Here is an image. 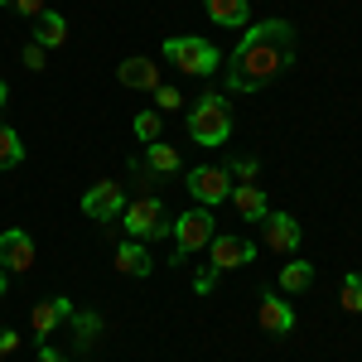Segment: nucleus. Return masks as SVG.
Masks as SVG:
<instances>
[{
	"mask_svg": "<svg viewBox=\"0 0 362 362\" xmlns=\"http://www.w3.org/2000/svg\"><path fill=\"white\" fill-rule=\"evenodd\" d=\"M256 319H261L266 334H290V329H295V309L285 305V300H276L271 290H266V300H261V309H256Z\"/></svg>",
	"mask_w": 362,
	"mask_h": 362,
	"instance_id": "12",
	"label": "nucleus"
},
{
	"mask_svg": "<svg viewBox=\"0 0 362 362\" xmlns=\"http://www.w3.org/2000/svg\"><path fill=\"white\" fill-rule=\"evenodd\" d=\"M25 160V145H20V136L10 131V126H0V169H15Z\"/></svg>",
	"mask_w": 362,
	"mask_h": 362,
	"instance_id": "21",
	"label": "nucleus"
},
{
	"mask_svg": "<svg viewBox=\"0 0 362 362\" xmlns=\"http://www.w3.org/2000/svg\"><path fill=\"white\" fill-rule=\"evenodd\" d=\"M34 266V237L25 227H5L0 232V271L5 276H25Z\"/></svg>",
	"mask_w": 362,
	"mask_h": 362,
	"instance_id": "8",
	"label": "nucleus"
},
{
	"mask_svg": "<svg viewBox=\"0 0 362 362\" xmlns=\"http://www.w3.org/2000/svg\"><path fill=\"white\" fill-rule=\"evenodd\" d=\"M213 285H218V271H213V266H203V271L194 276V290H198V295H213Z\"/></svg>",
	"mask_w": 362,
	"mask_h": 362,
	"instance_id": "26",
	"label": "nucleus"
},
{
	"mask_svg": "<svg viewBox=\"0 0 362 362\" xmlns=\"http://www.w3.org/2000/svg\"><path fill=\"white\" fill-rule=\"evenodd\" d=\"M184 189L194 194L198 208H213V203H223V198H232V174L218 165H198L184 174Z\"/></svg>",
	"mask_w": 362,
	"mask_h": 362,
	"instance_id": "6",
	"label": "nucleus"
},
{
	"mask_svg": "<svg viewBox=\"0 0 362 362\" xmlns=\"http://www.w3.org/2000/svg\"><path fill=\"white\" fill-rule=\"evenodd\" d=\"M174 266H184L194 251H203L213 237H218V227H213V213L208 208H189L184 218H174Z\"/></svg>",
	"mask_w": 362,
	"mask_h": 362,
	"instance_id": "4",
	"label": "nucleus"
},
{
	"mask_svg": "<svg viewBox=\"0 0 362 362\" xmlns=\"http://www.w3.org/2000/svg\"><path fill=\"white\" fill-rule=\"evenodd\" d=\"M261 237H266L271 251H285V256L300 251V223H295L290 213H266V218H261Z\"/></svg>",
	"mask_w": 362,
	"mask_h": 362,
	"instance_id": "9",
	"label": "nucleus"
},
{
	"mask_svg": "<svg viewBox=\"0 0 362 362\" xmlns=\"http://www.w3.org/2000/svg\"><path fill=\"white\" fill-rule=\"evenodd\" d=\"M208 5V20L213 25H223V29H247V0H203Z\"/></svg>",
	"mask_w": 362,
	"mask_h": 362,
	"instance_id": "16",
	"label": "nucleus"
},
{
	"mask_svg": "<svg viewBox=\"0 0 362 362\" xmlns=\"http://www.w3.org/2000/svg\"><path fill=\"white\" fill-rule=\"evenodd\" d=\"M20 348V334H0V358H10Z\"/></svg>",
	"mask_w": 362,
	"mask_h": 362,
	"instance_id": "29",
	"label": "nucleus"
},
{
	"mask_svg": "<svg viewBox=\"0 0 362 362\" xmlns=\"http://www.w3.org/2000/svg\"><path fill=\"white\" fill-rule=\"evenodd\" d=\"M256 160H251V155H237V160H232V169H227V174H237V179H242V184H251V179H256Z\"/></svg>",
	"mask_w": 362,
	"mask_h": 362,
	"instance_id": "24",
	"label": "nucleus"
},
{
	"mask_svg": "<svg viewBox=\"0 0 362 362\" xmlns=\"http://www.w3.org/2000/svg\"><path fill=\"white\" fill-rule=\"evenodd\" d=\"M165 58L179 73H189V78H208V73L223 68V54L208 39H165Z\"/></svg>",
	"mask_w": 362,
	"mask_h": 362,
	"instance_id": "5",
	"label": "nucleus"
},
{
	"mask_svg": "<svg viewBox=\"0 0 362 362\" xmlns=\"http://www.w3.org/2000/svg\"><path fill=\"white\" fill-rule=\"evenodd\" d=\"M116 271L121 276H150L155 271V256L140 247V242H121L116 247Z\"/></svg>",
	"mask_w": 362,
	"mask_h": 362,
	"instance_id": "14",
	"label": "nucleus"
},
{
	"mask_svg": "<svg viewBox=\"0 0 362 362\" xmlns=\"http://www.w3.org/2000/svg\"><path fill=\"white\" fill-rule=\"evenodd\" d=\"M121 208H126V189H121L116 179H102V184H92L83 194V213L97 218V223H116Z\"/></svg>",
	"mask_w": 362,
	"mask_h": 362,
	"instance_id": "7",
	"label": "nucleus"
},
{
	"mask_svg": "<svg viewBox=\"0 0 362 362\" xmlns=\"http://www.w3.org/2000/svg\"><path fill=\"white\" fill-rule=\"evenodd\" d=\"M343 309L348 314H362V271H353V276L343 280Z\"/></svg>",
	"mask_w": 362,
	"mask_h": 362,
	"instance_id": "22",
	"label": "nucleus"
},
{
	"mask_svg": "<svg viewBox=\"0 0 362 362\" xmlns=\"http://www.w3.org/2000/svg\"><path fill=\"white\" fill-rule=\"evenodd\" d=\"M0 5H15V0H0Z\"/></svg>",
	"mask_w": 362,
	"mask_h": 362,
	"instance_id": "33",
	"label": "nucleus"
},
{
	"mask_svg": "<svg viewBox=\"0 0 362 362\" xmlns=\"http://www.w3.org/2000/svg\"><path fill=\"white\" fill-rule=\"evenodd\" d=\"M5 102H10V87H5V83H0V107H5Z\"/></svg>",
	"mask_w": 362,
	"mask_h": 362,
	"instance_id": "31",
	"label": "nucleus"
},
{
	"mask_svg": "<svg viewBox=\"0 0 362 362\" xmlns=\"http://www.w3.org/2000/svg\"><path fill=\"white\" fill-rule=\"evenodd\" d=\"M121 227L131 232V242H160V237H169V213H165V203L155 194H145L136 198V203H126L121 208Z\"/></svg>",
	"mask_w": 362,
	"mask_h": 362,
	"instance_id": "3",
	"label": "nucleus"
},
{
	"mask_svg": "<svg viewBox=\"0 0 362 362\" xmlns=\"http://www.w3.org/2000/svg\"><path fill=\"white\" fill-rule=\"evenodd\" d=\"M63 39H68V20H63L58 10H44V15L34 20V44H39V49H58Z\"/></svg>",
	"mask_w": 362,
	"mask_h": 362,
	"instance_id": "17",
	"label": "nucleus"
},
{
	"mask_svg": "<svg viewBox=\"0 0 362 362\" xmlns=\"http://www.w3.org/2000/svg\"><path fill=\"white\" fill-rule=\"evenodd\" d=\"M155 102H160L165 112H174V107H184V97H179V87H155Z\"/></svg>",
	"mask_w": 362,
	"mask_h": 362,
	"instance_id": "25",
	"label": "nucleus"
},
{
	"mask_svg": "<svg viewBox=\"0 0 362 362\" xmlns=\"http://www.w3.org/2000/svg\"><path fill=\"white\" fill-rule=\"evenodd\" d=\"M68 329H73V343H78V348H92V343H97V334H102V314H78V309H73V319H68Z\"/></svg>",
	"mask_w": 362,
	"mask_h": 362,
	"instance_id": "19",
	"label": "nucleus"
},
{
	"mask_svg": "<svg viewBox=\"0 0 362 362\" xmlns=\"http://www.w3.org/2000/svg\"><path fill=\"white\" fill-rule=\"evenodd\" d=\"M34 362H63V353H58V348H39V358Z\"/></svg>",
	"mask_w": 362,
	"mask_h": 362,
	"instance_id": "30",
	"label": "nucleus"
},
{
	"mask_svg": "<svg viewBox=\"0 0 362 362\" xmlns=\"http://www.w3.org/2000/svg\"><path fill=\"white\" fill-rule=\"evenodd\" d=\"M68 319H73V300H63V295L39 300V305H34V314H29V324H34V334H39V338H49L58 324H68Z\"/></svg>",
	"mask_w": 362,
	"mask_h": 362,
	"instance_id": "11",
	"label": "nucleus"
},
{
	"mask_svg": "<svg viewBox=\"0 0 362 362\" xmlns=\"http://www.w3.org/2000/svg\"><path fill=\"white\" fill-rule=\"evenodd\" d=\"M25 68H29V73H39V68H44V49H39L34 39L25 44Z\"/></svg>",
	"mask_w": 362,
	"mask_h": 362,
	"instance_id": "27",
	"label": "nucleus"
},
{
	"mask_svg": "<svg viewBox=\"0 0 362 362\" xmlns=\"http://www.w3.org/2000/svg\"><path fill=\"white\" fill-rule=\"evenodd\" d=\"M15 10L29 15V20H39V15H44V0H15Z\"/></svg>",
	"mask_w": 362,
	"mask_h": 362,
	"instance_id": "28",
	"label": "nucleus"
},
{
	"mask_svg": "<svg viewBox=\"0 0 362 362\" xmlns=\"http://www.w3.org/2000/svg\"><path fill=\"white\" fill-rule=\"evenodd\" d=\"M295 63V25L290 20H261L242 34L227 63V92H261Z\"/></svg>",
	"mask_w": 362,
	"mask_h": 362,
	"instance_id": "1",
	"label": "nucleus"
},
{
	"mask_svg": "<svg viewBox=\"0 0 362 362\" xmlns=\"http://www.w3.org/2000/svg\"><path fill=\"white\" fill-rule=\"evenodd\" d=\"M232 208H237L247 223H261V218L271 213V203H266V194H261L256 184H237V189H232Z\"/></svg>",
	"mask_w": 362,
	"mask_h": 362,
	"instance_id": "15",
	"label": "nucleus"
},
{
	"mask_svg": "<svg viewBox=\"0 0 362 362\" xmlns=\"http://www.w3.org/2000/svg\"><path fill=\"white\" fill-rule=\"evenodd\" d=\"M145 169H155V174H179L184 169V160H179V150L174 145H145Z\"/></svg>",
	"mask_w": 362,
	"mask_h": 362,
	"instance_id": "18",
	"label": "nucleus"
},
{
	"mask_svg": "<svg viewBox=\"0 0 362 362\" xmlns=\"http://www.w3.org/2000/svg\"><path fill=\"white\" fill-rule=\"evenodd\" d=\"M116 78H121V87H160V68H155V58H126L121 68H116Z\"/></svg>",
	"mask_w": 362,
	"mask_h": 362,
	"instance_id": "13",
	"label": "nucleus"
},
{
	"mask_svg": "<svg viewBox=\"0 0 362 362\" xmlns=\"http://www.w3.org/2000/svg\"><path fill=\"white\" fill-rule=\"evenodd\" d=\"M160 126H165V121H160V112H140L136 116V136L145 140V145H155V140H160Z\"/></svg>",
	"mask_w": 362,
	"mask_h": 362,
	"instance_id": "23",
	"label": "nucleus"
},
{
	"mask_svg": "<svg viewBox=\"0 0 362 362\" xmlns=\"http://www.w3.org/2000/svg\"><path fill=\"white\" fill-rule=\"evenodd\" d=\"M309 285H314V266H309V261H290V266L280 271V290H285V295H300Z\"/></svg>",
	"mask_w": 362,
	"mask_h": 362,
	"instance_id": "20",
	"label": "nucleus"
},
{
	"mask_svg": "<svg viewBox=\"0 0 362 362\" xmlns=\"http://www.w3.org/2000/svg\"><path fill=\"white\" fill-rule=\"evenodd\" d=\"M208 251H213V261H208V266H213L218 276H223V271H237V266H247L251 256H256V247L242 242V237H213Z\"/></svg>",
	"mask_w": 362,
	"mask_h": 362,
	"instance_id": "10",
	"label": "nucleus"
},
{
	"mask_svg": "<svg viewBox=\"0 0 362 362\" xmlns=\"http://www.w3.org/2000/svg\"><path fill=\"white\" fill-rule=\"evenodd\" d=\"M5 285H10V276H5V271H0V295H5Z\"/></svg>",
	"mask_w": 362,
	"mask_h": 362,
	"instance_id": "32",
	"label": "nucleus"
},
{
	"mask_svg": "<svg viewBox=\"0 0 362 362\" xmlns=\"http://www.w3.org/2000/svg\"><path fill=\"white\" fill-rule=\"evenodd\" d=\"M189 136L198 145H227L232 140V107H227L223 92H208L198 97L194 112H189Z\"/></svg>",
	"mask_w": 362,
	"mask_h": 362,
	"instance_id": "2",
	"label": "nucleus"
}]
</instances>
